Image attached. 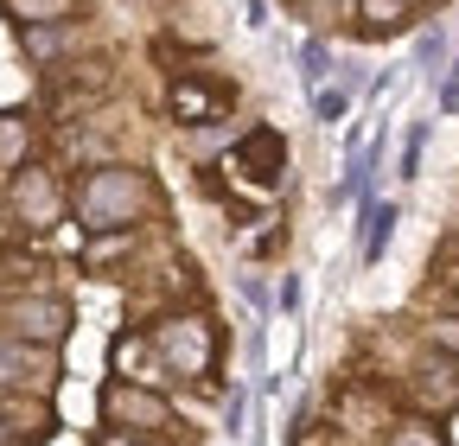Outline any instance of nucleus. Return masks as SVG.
<instances>
[{"label":"nucleus","mask_w":459,"mask_h":446,"mask_svg":"<svg viewBox=\"0 0 459 446\" xmlns=\"http://www.w3.org/2000/svg\"><path fill=\"white\" fill-rule=\"evenodd\" d=\"M0 389H20V396H57V389H65V351L26 345V339H0Z\"/></svg>","instance_id":"423d86ee"},{"label":"nucleus","mask_w":459,"mask_h":446,"mask_svg":"<svg viewBox=\"0 0 459 446\" xmlns=\"http://www.w3.org/2000/svg\"><path fill=\"white\" fill-rule=\"evenodd\" d=\"M7 210L20 217V230H26V236H45V230H57V223H65L71 192L57 185V173H51V166L26 159L20 173L7 179Z\"/></svg>","instance_id":"39448f33"},{"label":"nucleus","mask_w":459,"mask_h":446,"mask_svg":"<svg viewBox=\"0 0 459 446\" xmlns=\"http://www.w3.org/2000/svg\"><path fill=\"white\" fill-rule=\"evenodd\" d=\"M108 376H122V382H147V389H166V370L153 364L147 331H141V325H128L122 339L108 345ZM166 396H172V389H166Z\"/></svg>","instance_id":"1a4fd4ad"},{"label":"nucleus","mask_w":459,"mask_h":446,"mask_svg":"<svg viewBox=\"0 0 459 446\" xmlns=\"http://www.w3.org/2000/svg\"><path fill=\"white\" fill-rule=\"evenodd\" d=\"M440 108H459V58H453V77H446V90H440Z\"/></svg>","instance_id":"7c9ffc66"},{"label":"nucleus","mask_w":459,"mask_h":446,"mask_svg":"<svg viewBox=\"0 0 459 446\" xmlns=\"http://www.w3.org/2000/svg\"><path fill=\"white\" fill-rule=\"evenodd\" d=\"M383 446H446V433H440L428 415H415V421H395Z\"/></svg>","instance_id":"412c9836"},{"label":"nucleus","mask_w":459,"mask_h":446,"mask_svg":"<svg viewBox=\"0 0 459 446\" xmlns=\"http://www.w3.org/2000/svg\"><path fill=\"white\" fill-rule=\"evenodd\" d=\"M0 446H20V440H13V427H7V421H0Z\"/></svg>","instance_id":"473e14b6"},{"label":"nucleus","mask_w":459,"mask_h":446,"mask_svg":"<svg viewBox=\"0 0 459 446\" xmlns=\"http://www.w3.org/2000/svg\"><path fill=\"white\" fill-rule=\"evenodd\" d=\"M166 108H172V116H179V122H211V116H217V96H211L204 83L179 77V83L166 90Z\"/></svg>","instance_id":"4468645a"},{"label":"nucleus","mask_w":459,"mask_h":446,"mask_svg":"<svg viewBox=\"0 0 459 446\" xmlns=\"http://www.w3.org/2000/svg\"><path fill=\"white\" fill-rule=\"evenodd\" d=\"M45 262H32V255H0V294H39V287H51L45 281Z\"/></svg>","instance_id":"dca6fc26"},{"label":"nucleus","mask_w":459,"mask_h":446,"mask_svg":"<svg viewBox=\"0 0 459 446\" xmlns=\"http://www.w3.org/2000/svg\"><path fill=\"white\" fill-rule=\"evenodd\" d=\"M108 128V122H102ZM102 128H65V141H57V147H65V159L71 166H83V173H90V166H108V134Z\"/></svg>","instance_id":"2eb2a0df"},{"label":"nucleus","mask_w":459,"mask_h":446,"mask_svg":"<svg viewBox=\"0 0 459 446\" xmlns=\"http://www.w3.org/2000/svg\"><path fill=\"white\" fill-rule=\"evenodd\" d=\"M0 13L13 26H51V20H71V0H0Z\"/></svg>","instance_id":"6ab92c4d"},{"label":"nucleus","mask_w":459,"mask_h":446,"mask_svg":"<svg viewBox=\"0 0 459 446\" xmlns=\"http://www.w3.org/2000/svg\"><path fill=\"white\" fill-rule=\"evenodd\" d=\"M237 287H243V300H249V306H255V313L268 319V306H274V300H268V281H262V274H243Z\"/></svg>","instance_id":"393cba45"},{"label":"nucleus","mask_w":459,"mask_h":446,"mask_svg":"<svg viewBox=\"0 0 459 446\" xmlns=\"http://www.w3.org/2000/svg\"><path fill=\"white\" fill-rule=\"evenodd\" d=\"M134 243H141V230H96V236L83 243V268H90V274H102L108 262H122Z\"/></svg>","instance_id":"a211bd4d"},{"label":"nucleus","mask_w":459,"mask_h":446,"mask_svg":"<svg viewBox=\"0 0 459 446\" xmlns=\"http://www.w3.org/2000/svg\"><path fill=\"white\" fill-rule=\"evenodd\" d=\"M409 13H415V0H358L351 26H358V39H389L409 26Z\"/></svg>","instance_id":"f8f14e48"},{"label":"nucleus","mask_w":459,"mask_h":446,"mask_svg":"<svg viewBox=\"0 0 459 446\" xmlns=\"http://www.w3.org/2000/svg\"><path fill=\"white\" fill-rule=\"evenodd\" d=\"M440 51H446V45H440V32H421V45H415V64H421V71H434V64H440Z\"/></svg>","instance_id":"a878e982"},{"label":"nucleus","mask_w":459,"mask_h":446,"mask_svg":"<svg viewBox=\"0 0 459 446\" xmlns=\"http://www.w3.org/2000/svg\"><path fill=\"white\" fill-rule=\"evenodd\" d=\"M409 402H415L428 421L453 415V408H459V357H440V351H428V357L409 370Z\"/></svg>","instance_id":"0eeeda50"},{"label":"nucleus","mask_w":459,"mask_h":446,"mask_svg":"<svg viewBox=\"0 0 459 446\" xmlns=\"http://www.w3.org/2000/svg\"><path fill=\"white\" fill-rule=\"evenodd\" d=\"M223 433H230V440H243V396H230V408H223Z\"/></svg>","instance_id":"cd10ccee"},{"label":"nucleus","mask_w":459,"mask_h":446,"mask_svg":"<svg viewBox=\"0 0 459 446\" xmlns=\"http://www.w3.org/2000/svg\"><path fill=\"white\" fill-rule=\"evenodd\" d=\"M90 446H166V440H141V433H115V427H102Z\"/></svg>","instance_id":"bb28decb"},{"label":"nucleus","mask_w":459,"mask_h":446,"mask_svg":"<svg viewBox=\"0 0 459 446\" xmlns=\"http://www.w3.org/2000/svg\"><path fill=\"white\" fill-rule=\"evenodd\" d=\"M71 300L57 294V287H39V294H0V339H26V345H51V351H65L71 339Z\"/></svg>","instance_id":"20e7f679"},{"label":"nucleus","mask_w":459,"mask_h":446,"mask_svg":"<svg viewBox=\"0 0 459 446\" xmlns=\"http://www.w3.org/2000/svg\"><path fill=\"white\" fill-rule=\"evenodd\" d=\"M237 159L249 166V179H255L262 192H274V185H281V166H287V141H281L274 128H249Z\"/></svg>","instance_id":"9d476101"},{"label":"nucleus","mask_w":459,"mask_h":446,"mask_svg":"<svg viewBox=\"0 0 459 446\" xmlns=\"http://www.w3.org/2000/svg\"><path fill=\"white\" fill-rule=\"evenodd\" d=\"M325 77H332V45L325 39H307L300 45V83H307V96L325 90Z\"/></svg>","instance_id":"aec40b11"},{"label":"nucleus","mask_w":459,"mask_h":446,"mask_svg":"<svg viewBox=\"0 0 459 446\" xmlns=\"http://www.w3.org/2000/svg\"><path fill=\"white\" fill-rule=\"evenodd\" d=\"M20 236H26V230H20V217H13V210H7V204H0V243H7V249H13V243H20Z\"/></svg>","instance_id":"c85d7f7f"},{"label":"nucleus","mask_w":459,"mask_h":446,"mask_svg":"<svg viewBox=\"0 0 459 446\" xmlns=\"http://www.w3.org/2000/svg\"><path fill=\"white\" fill-rule=\"evenodd\" d=\"M160 179L147 173V166H122V159H108V166H90V173L77 179L71 192V217L83 223V230H141V223L160 210Z\"/></svg>","instance_id":"f257e3e1"},{"label":"nucleus","mask_w":459,"mask_h":446,"mask_svg":"<svg viewBox=\"0 0 459 446\" xmlns=\"http://www.w3.org/2000/svg\"><path fill=\"white\" fill-rule=\"evenodd\" d=\"M421 147H428V122H415L409 141H402V173H395V179H415V173H421Z\"/></svg>","instance_id":"5701e85b"},{"label":"nucleus","mask_w":459,"mask_h":446,"mask_svg":"<svg viewBox=\"0 0 459 446\" xmlns=\"http://www.w3.org/2000/svg\"><path fill=\"white\" fill-rule=\"evenodd\" d=\"M96 415H102V427H115V433L186 440V421H179V408H172V396H166V389H147V382L108 376V382L96 389Z\"/></svg>","instance_id":"7ed1b4c3"},{"label":"nucleus","mask_w":459,"mask_h":446,"mask_svg":"<svg viewBox=\"0 0 459 446\" xmlns=\"http://www.w3.org/2000/svg\"><path fill=\"white\" fill-rule=\"evenodd\" d=\"M440 268H453V281H459V230L446 236V249H440Z\"/></svg>","instance_id":"c756f323"},{"label":"nucleus","mask_w":459,"mask_h":446,"mask_svg":"<svg viewBox=\"0 0 459 446\" xmlns=\"http://www.w3.org/2000/svg\"><path fill=\"white\" fill-rule=\"evenodd\" d=\"M20 45H26V58H32V64H57V58H71V51L83 45V26H77V20L20 26Z\"/></svg>","instance_id":"9b49d317"},{"label":"nucleus","mask_w":459,"mask_h":446,"mask_svg":"<svg viewBox=\"0 0 459 446\" xmlns=\"http://www.w3.org/2000/svg\"><path fill=\"white\" fill-rule=\"evenodd\" d=\"M344 102H351L344 90H313V116H319V122H338V116H344Z\"/></svg>","instance_id":"b1692460"},{"label":"nucleus","mask_w":459,"mask_h":446,"mask_svg":"<svg viewBox=\"0 0 459 446\" xmlns=\"http://www.w3.org/2000/svg\"><path fill=\"white\" fill-rule=\"evenodd\" d=\"M0 421L13 427L20 446H39V440L57 433V408H51V396H20V389H0Z\"/></svg>","instance_id":"6e6552de"},{"label":"nucleus","mask_w":459,"mask_h":446,"mask_svg":"<svg viewBox=\"0 0 459 446\" xmlns=\"http://www.w3.org/2000/svg\"><path fill=\"white\" fill-rule=\"evenodd\" d=\"M32 159V122L26 116H0V173H20Z\"/></svg>","instance_id":"f3484780"},{"label":"nucleus","mask_w":459,"mask_h":446,"mask_svg":"<svg viewBox=\"0 0 459 446\" xmlns=\"http://www.w3.org/2000/svg\"><path fill=\"white\" fill-rule=\"evenodd\" d=\"M141 331H147L153 364L166 370V389H198V382L217 376L223 331H217L211 313H198V306H172V313H160V319L141 325Z\"/></svg>","instance_id":"f03ea898"},{"label":"nucleus","mask_w":459,"mask_h":446,"mask_svg":"<svg viewBox=\"0 0 459 446\" xmlns=\"http://www.w3.org/2000/svg\"><path fill=\"white\" fill-rule=\"evenodd\" d=\"M446 313H459V281H453V287H446Z\"/></svg>","instance_id":"2f4dec72"},{"label":"nucleus","mask_w":459,"mask_h":446,"mask_svg":"<svg viewBox=\"0 0 459 446\" xmlns=\"http://www.w3.org/2000/svg\"><path fill=\"white\" fill-rule=\"evenodd\" d=\"M428 351L459 357V313H434V319H428Z\"/></svg>","instance_id":"4be33fe9"},{"label":"nucleus","mask_w":459,"mask_h":446,"mask_svg":"<svg viewBox=\"0 0 459 446\" xmlns=\"http://www.w3.org/2000/svg\"><path fill=\"white\" fill-rule=\"evenodd\" d=\"M389 236H395V204H377V198H364V230H358V262H377V255L389 249Z\"/></svg>","instance_id":"ddd939ff"}]
</instances>
